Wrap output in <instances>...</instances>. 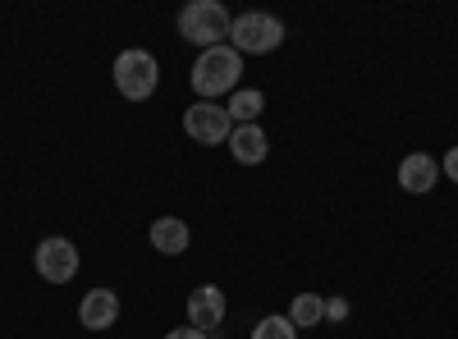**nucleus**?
Returning a JSON list of instances; mask_svg holds the SVG:
<instances>
[{"label": "nucleus", "mask_w": 458, "mask_h": 339, "mask_svg": "<svg viewBox=\"0 0 458 339\" xmlns=\"http://www.w3.org/2000/svg\"><path fill=\"white\" fill-rule=\"evenodd\" d=\"M183 133L202 142V147H220L229 142V133H234V120H229V110L216 106V101H198L183 110Z\"/></svg>", "instance_id": "39448f33"}, {"label": "nucleus", "mask_w": 458, "mask_h": 339, "mask_svg": "<svg viewBox=\"0 0 458 339\" xmlns=\"http://www.w3.org/2000/svg\"><path fill=\"white\" fill-rule=\"evenodd\" d=\"M243 79V55L234 51V47H211V51H202L198 60H193V73H188V83H193V92L198 97H220V92H229L234 97V83Z\"/></svg>", "instance_id": "f257e3e1"}, {"label": "nucleus", "mask_w": 458, "mask_h": 339, "mask_svg": "<svg viewBox=\"0 0 458 339\" xmlns=\"http://www.w3.org/2000/svg\"><path fill=\"white\" fill-rule=\"evenodd\" d=\"M440 170L449 174V183H458V147H449V152H445V161H440Z\"/></svg>", "instance_id": "2eb2a0df"}, {"label": "nucleus", "mask_w": 458, "mask_h": 339, "mask_svg": "<svg viewBox=\"0 0 458 339\" xmlns=\"http://www.w3.org/2000/svg\"><path fill=\"white\" fill-rule=\"evenodd\" d=\"M165 339H211L207 330H198V326H179V330H170Z\"/></svg>", "instance_id": "dca6fc26"}, {"label": "nucleus", "mask_w": 458, "mask_h": 339, "mask_svg": "<svg viewBox=\"0 0 458 339\" xmlns=\"http://www.w3.org/2000/svg\"><path fill=\"white\" fill-rule=\"evenodd\" d=\"M229 10L220 5V0H193V5H183L179 10V37L183 42H193L202 51L211 47H225V37H229Z\"/></svg>", "instance_id": "f03ea898"}, {"label": "nucleus", "mask_w": 458, "mask_h": 339, "mask_svg": "<svg viewBox=\"0 0 458 339\" xmlns=\"http://www.w3.org/2000/svg\"><path fill=\"white\" fill-rule=\"evenodd\" d=\"M157 83H161V64H157V55H151V51L129 47V51L114 55V88H120V97L147 101L151 92H157Z\"/></svg>", "instance_id": "7ed1b4c3"}, {"label": "nucleus", "mask_w": 458, "mask_h": 339, "mask_svg": "<svg viewBox=\"0 0 458 339\" xmlns=\"http://www.w3.org/2000/svg\"><path fill=\"white\" fill-rule=\"evenodd\" d=\"M79 321H83V330H110L114 321H120V293H114V289H92V293H83Z\"/></svg>", "instance_id": "0eeeda50"}, {"label": "nucleus", "mask_w": 458, "mask_h": 339, "mask_svg": "<svg viewBox=\"0 0 458 339\" xmlns=\"http://www.w3.org/2000/svg\"><path fill=\"white\" fill-rule=\"evenodd\" d=\"M326 317H330V321H344V317H349V303H344V298H330V303H326Z\"/></svg>", "instance_id": "f3484780"}, {"label": "nucleus", "mask_w": 458, "mask_h": 339, "mask_svg": "<svg viewBox=\"0 0 458 339\" xmlns=\"http://www.w3.org/2000/svg\"><path fill=\"white\" fill-rule=\"evenodd\" d=\"M147 239H151V248H157L161 257H183L188 243H193V234H188V225H183L179 216H161V220L147 230Z\"/></svg>", "instance_id": "9b49d317"}, {"label": "nucleus", "mask_w": 458, "mask_h": 339, "mask_svg": "<svg viewBox=\"0 0 458 339\" xmlns=\"http://www.w3.org/2000/svg\"><path fill=\"white\" fill-rule=\"evenodd\" d=\"M32 261H37V275H42L47 284H69L73 275H79V248H73L69 239H42Z\"/></svg>", "instance_id": "423d86ee"}, {"label": "nucleus", "mask_w": 458, "mask_h": 339, "mask_svg": "<svg viewBox=\"0 0 458 339\" xmlns=\"http://www.w3.org/2000/svg\"><path fill=\"white\" fill-rule=\"evenodd\" d=\"M225 110H229V120H234V124H257V115L266 110V97L257 88H239L234 97H229Z\"/></svg>", "instance_id": "f8f14e48"}, {"label": "nucleus", "mask_w": 458, "mask_h": 339, "mask_svg": "<svg viewBox=\"0 0 458 339\" xmlns=\"http://www.w3.org/2000/svg\"><path fill=\"white\" fill-rule=\"evenodd\" d=\"M252 339H298V326L289 317H266V321H257Z\"/></svg>", "instance_id": "4468645a"}, {"label": "nucleus", "mask_w": 458, "mask_h": 339, "mask_svg": "<svg viewBox=\"0 0 458 339\" xmlns=\"http://www.w3.org/2000/svg\"><path fill=\"white\" fill-rule=\"evenodd\" d=\"M220 321H225V293L216 284H202V289L188 293V326H198V330L211 335Z\"/></svg>", "instance_id": "6e6552de"}, {"label": "nucleus", "mask_w": 458, "mask_h": 339, "mask_svg": "<svg viewBox=\"0 0 458 339\" xmlns=\"http://www.w3.org/2000/svg\"><path fill=\"white\" fill-rule=\"evenodd\" d=\"M289 321L298 330H308L317 321H326V298L321 293H293V303H289Z\"/></svg>", "instance_id": "ddd939ff"}, {"label": "nucleus", "mask_w": 458, "mask_h": 339, "mask_svg": "<svg viewBox=\"0 0 458 339\" xmlns=\"http://www.w3.org/2000/svg\"><path fill=\"white\" fill-rule=\"evenodd\" d=\"M266 152H271V142H266L261 124H239L234 133H229V157H234L239 165H261Z\"/></svg>", "instance_id": "1a4fd4ad"}, {"label": "nucleus", "mask_w": 458, "mask_h": 339, "mask_svg": "<svg viewBox=\"0 0 458 339\" xmlns=\"http://www.w3.org/2000/svg\"><path fill=\"white\" fill-rule=\"evenodd\" d=\"M436 179H440V161H431L427 152H412L399 165V188H403V193L422 198V193H431V188H436Z\"/></svg>", "instance_id": "9d476101"}, {"label": "nucleus", "mask_w": 458, "mask_h": 339, "mask_svg": "<svg viewBox=\"0 0 458 339\" xmlns=\"http://www.w3.org/2000/svg\"><path fill=\"white\" fill-rule=\"evenodd\" d=\"M284 42V23L276 14H239L234 23H229V47H234L239 55H266V51H280Z\"/></svg>", "instance_id": "20e7f679"}]
</instances>
